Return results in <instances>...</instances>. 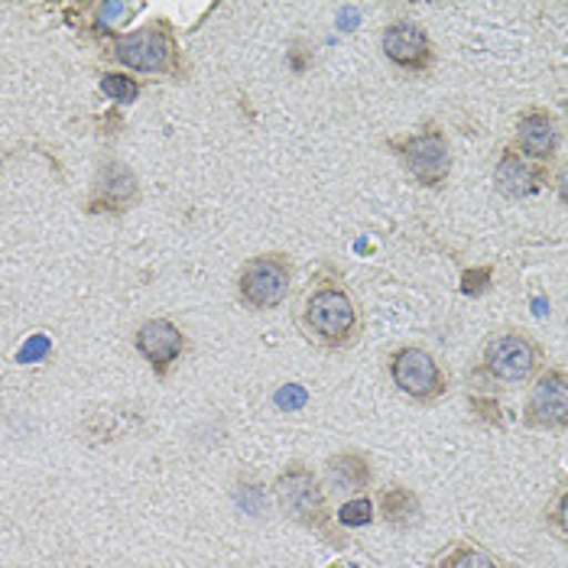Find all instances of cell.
Masks as SVG:
<instances>
[{
	"instance_id": "obj_9",
	"label": "cell",
	"mask_w": 568,
	"mask_h": 568,
	"mask_svg": "<svg viewBox=\"0 0 568 568\" xmlns=\"http://www.w3.org/2000/svg\"><path fill=\"white\" fill-rule=\"evenodd\" d=\"M524 426L536 433H566L568 429V374L562 364H546L529 381Z\"/></svg>"
},
{
	"instance_id": "obj_4",
	"label": "cell",
	"mask_w": 568,
	"mask_h": 568,
	"mask_svg": "<svg viewBox=\"0 0 568 568\" xmlns=\"http://www.w3.org/2000/svg\"><path fill=\"white\" fill-rule=\"evenodd\" d=\"M549 364L546 348L517 325H500L484 338L478 354V374L497 387H524Z\"/></svg>"
},
{
	"instance_id": "obj_13",
	"label": "cell",
	"mask_w": 568,
	"mask_h": 568,
	"mask_svg": "<svg viewBox=\"0 0 568 568\" xmlns=\"http://www.w3.org/2000/svg\"><path fill=\"white\" fill-rule=\"evenodd\" d=\"M490 182H494L497 195H504L510 202H524V199H536L539 192H546L552 175H549V166H539V163L526 160L524 153H517L510 143H504L497 150Z\"/></svg>"
},
{
	"instance_id": "obj_20",
	"label": "cell",
	"mask_w": 568,
	"mask_h": 568,
	"mask_svg": "<svg viewBox=\"0 0 568 568\" xmlns=\"http://www.w3.org/2000/svg\"><path fill=\"white\" fill-rule=\"evenodd\" d=\"M568 490L566 484H559L556 487V494H552V500L546 504V510H542V524L546 529L559 539V542H566L568 539Z\"/></svg>"
},
{
	"instance_id": "obj_16",
	"label": "cell",
	"mask_w": 568,
	"mask_h": 568,
	"mask_svg": "<svg viewBox=\"0 0 568 568\" xmlns=\"http://www.w3.org/2000/svg\"><path fill=\"white\" fill-rule=\"evenodd\" d=\"M136 13H143L140 0H101V3L88 7V27H91L94 37L118 40L131 27Z\"/></svg>"
},
{
	"instance_id": "obj_17",
	"label": "cell",
	"mask_w": 568,
	"mask_h": 568,
	"mask_svg": "<svg viewBox=\"0 0 568 568\" xmlns=\"http://www.w3.org/2000/svg\"><path fill=\"white\" fill-rule=\"evenodd\" d=\"M429 568H514L475 539H455L433 556Z\"/></svg>"
},
{
	"instance_id": "obj_10",
	"label": "cell",
	"mask_w": 568,
	"mask_h": 568,
	"mask_svg": "<svg viewBox=\"0 0 568 568\" xmlns=\"http://www.w3.org/2000/svg\"><path fill=\"white\" fill-rule=\"evenodd\" d=\"M510 146L517 153H524L526 160L539 163V166H552L559 160V150H562V128H559V118L542 108V104H529L517 114L514 121V140Z\"/></svg>"
},
{
	"instance_id": "obj_2",
	"label": "cell",
	"mask_w": 568,
	"mask_h": 568,
	"mask_svg": "<svg viewBox=\"0 0 568 568\" xmlns=\"http://www.w3.org/2000/svg\"><path fill=\"white\" fill-rule=\"evenodd\" d=\"M273 500L280 514L290 524L303 526L306 532L322 536L328 546H345L348 539L335 526L332 500L322 487V478L308 468L306 462H290L276 478H273Z\"/></svg>"
},
{
	"instance_id": "obj_11",
	"label": "cell",
	"mask_w": 568,
	"mask_h": 568,
	"mask_svg": "<svg viewBox=\"0 0 568 568\" xmlns=\"http://www.w3.org/2000/svg\"><path fill=\"white\" fill-rule=\"evenodd\" d=\"M140 202V179L128 163L104 160L91 179L88 212L91 215H124Z\"/></svg>"
},
{
	"instance_id": "obj_12",
	"label": "cell",
	"mask_w": 568,
	"mask_h": 568,
	"mask_svg": "<svg viewBox=\"0 0 568 568\" xmlns=\"http://www.w3.org/2000/svg\"><path fill=\"white\" fill-rule=\"evenodd\" d=\"M133 348L146 361V367L163 381L173 374V367L185 357L189 338L185 332L175 325L173 318H146L136 332H133Z\"/></svg>"
},
{
	"instance_id": "obj_22",
	"label": "cell",
	"mask_w": 568,
	"mask_h": 568,
	"mask_svg": "<svg viewBox=\"0 0 568 568\" xmlns=\"http://www.w3.org/2000/svg\"><path fill=\"white\" fill-rule=\"evenodd\" d=\"M276 403H280V406H286V409H303V406L308 403L306 387H300V384H286V387L276 394Z\"/></svg>"
},
{
	"instance_id": "obj_1",
	"label": "cell",
	"mask_w": 568,
	"mask_h": 568,
	"mask_svg": "<svg viewBox=\"0 0 568 568\" xmlns=\"http://www.w3.org/2000/svg\"><path fill=\"white\" fill-rule=\"evenodd\" d=\"M296 325L306 335V342L325 354L351 351L364 338V312L357 306V296L351 293L345 276L332 263H325L312 276V286L296 312Z\"/></svg>"
},
{
	"instance_id": "obj_15",
	"label": "cell",
	"mask_w": 568,
	"mask_h": 568,
	"mask_svg": "<svg viewBox=\"0 0 568 568\" xmlns=\"http://www.w3.org/2000/svg\"><path fill=\"white\" fill-rule=\"evenodd\" d=\"M374 510H377V517L384 524L390 526V529H399V532L423 524V500L416 497L413 487H406V484L399 481H390L377 494Z\"/></svg>"
},
{
	"instance_id": "obj_21",
	"label": "cell",
	"mask_w": 568,
	"mask_h": 568,
	"mask_svg": "<svg viewBox=\"0 0 568 568\" xmlns=\"http://www.w3.org/2000/svg\"><path fill=\"white\" fill-rule=\"evenodd\" d=\"M49 351H52V342H49L45 335H33V338L20 348L17 361H20V364H37V361H43Z\"/></svg>"
},
{
	"instance_id": "obj_3",
	"label": "cell",
	"mask_w": 568,
	"mask_h": 568,
	"mask_svg": "<svg viewBox=\"0 0 568 568\" xmlns=\"http://www.w3.org/2000/svg\"><path fill=\"white\" fill-rule=\"evenodd\" d=\"M384 146L394 153V160L403 166V173L409 175L416 185L433 189V192L448 185L455 156H452V140H448V133L436 118H426L409 131L387 136Z\"/></svg>"
},
{
	"instance_id": "obj_5",
	"label": "cell",
	"mask_w": 568,
	"mask_h": 568,
	"mask_svg": "<svg viewBox=\"0 0 568 568\" xmlns=\"http://www.w3.org/2000/svg\"><path fill=\"white\" fill-rule=\"evenodd\" d=\"M111 59L124 65L128 72H143V75H170L175 82L185 79V59L179 33L170 20H156L150 27H140L131 33H121L111 40Z\"/></svg>"
},
{
	"instance_id": "obj_6",
	"label": "cell",
	"mask_w": 568,
	"mask_h": 568,
	"mask_svg": "<svg viewBox=\"0 0 568 568\" xmlns=\"http://www.w3.org/2000/svg\"><path fill=\"white\" fill-rule=\"evenodd\" d=\"M296 283V266L286 251H261L237 266L234 300L247 312H273L286 306Z\"/></svg>"
},
{
	"instance_id": "obj_14",
	"label": "cell",
	"mask_w": 568,
	"mask_h": 568,
	"mask_svg": "<svg viewBox=\"0 0 568 568\" xmlns=\"http://www.w3.org/2000/svg\"><path fill=\"white\" fill-rule=\"evenodd\" d=\"M371 481H374V465L364 452L345 448L325 458V481H322L325 494H338V497L367 494Z\"/></svg>"
},
{
	"instance_id": "obj_7",
	"label": "cell",
	"mask_w": 568,
	"mask_h": 568,
	"mask_svg": "<svg viewBox=\"0 0 568 568\" xmlns=\"http://www.w3.org/2000/svg\"><path fill=\"white\" fill-rule=\"evenodd\" d=\"M387 377L416 406H436L448 394V374L436 354L423 345H399L387 354Z\"/></svg>"
},
{
	"instance_id": "obj_19",
	"label": "cell",
	"mask_w": 568,
	"mask_h": 568,
	"mask_svg": "<svg viewBox=\"0 0 568 568\" xmlns=\"http://www.w3.org/2000/svg\"><path fill=\"white\" fill-rule=\"evenodd\" d=\"M98 88H101L104 98H111L118 104H133L140 98V91H143V85L136 82V75H131V72H104L98 79Z\"/></svg>"
},
{
	"instance_id": "obj_8",
	"label": "cell",
	"mask_w": 568,
	"mask_h": 568,
	"mask_svg": "<svg viewBox=\"0 0 568 568\" xmlns=\"http://www.w3.org/2000/svg\"><path fill=\"white\" fill-rule=\"evenodd\" d=\"M381 55L403 75H429L438 65V49L429 30L413 17H394L384 23Z\"/></svg>"
},
{
	"instance_id": "obj_18",
	"label": "cell",
	"mask_w": 568,
	"mask_h": 568,
	"mask_svg": "<svg viewBox=\"0 0 568 568\" xmlns=\"http://www.w3.org/2000/svg\"><path fill=\"white\" fill-rule=\"evenodd\" d=\"M377 520V510H374V497L371 494H354L345 497L335 510V526L338 529H364Z\"/></svg>"
}]
</instances>
